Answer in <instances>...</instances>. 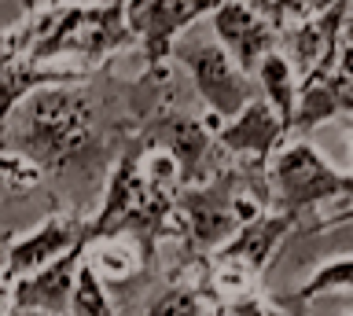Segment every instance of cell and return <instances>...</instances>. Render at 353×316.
<instances>
[{
	"label": "cell",
	"mask_w": 353,
	"mask_h": 316,
	"mask_svg": "<svg viewBox=\"0 0 353 316\" xmlns=\"http://www.w3.org/2000/svg\"><path fill=\"white\" fill-rule=\"evenodd\" d=\"M137 133L129 114V81L96 67L81 81L30 92L0 133V155H19L44 180L66 188H99Z\"/></svg>",
	"instance_id": "6da1fadb"
},
{
	"label": "cell",
	"mask_w": 353,
	"mask_h": 316,
	"mask_svg": "<svg viewBox=\"0 0 353 316\" xmlns=\"http://www.w3.org/2000/svg\"><path fill=\"white\" fill-rule=\"evenodd\" d=\"M4 34L33 63H55L74 56L85 59L88 70L107 67L118 52L140 41L129 23V8L81 4V0H48L44 8H33L19 26L4 30Z\"/></svg>",
	"instance_id": "7a4b0ae2"
},
{
	"label": "cell",
	"mask_w": 353,
	"mask_h": 316,
	"mask_svg": "<svg viewBox=\"0 0 353 316\" xmlns=\"http://www.w3.org/2000/svg\"><path fill=\"white\" fill-rule=\"evenodd\" d=\"M176 210L188 224V239L181 243V250H192V254L203 257L217 254L243 224L272 210L269 166L228 158L210 180L181 184L176 188Z\"/></svg>",
	"instance_id": "3957f363"
},
{
	"label": "cell",
	"mask_w": 353,
	"mask_h": 316,
	"mask_svg": "<svg viewBox=\"0 0 353 316\" xmlns=\"http://www.w3.org/2000/svg\"><path fill=\"white\" fill-rule=\"evenodd\" d=\"M272 210L294 213L305 235L353 221V177L339 173L309 140H287L269 162Z\"/></svg>",
	"instance_id": "277c9868"
},
{
	"label": "cell",
	"mask_w": 353,
	"mask_h": 316,
	"mask_svg": "<svg viewBox=\"0 0 353 316\" xmlns=\"http://www.w3.org/2000/svg\"><path fill=\"white\" fill-rule=\"evenodd\" d=\"M85 265L99 276L107 294L121 313L132 309L148 291L162 280L159 272V243L137 232H110L85 239Z\"/></svg>",
	"instance_id": "5b68a950"
},
{
	"label": "cell",
	"mask_w": 353,
	"mask_h": 316,
	"mask_svg": "<svg viewBox=\"0 0 353 316\" xmlns=\"http://www.w3.org/2000/svg\"><path fill=\"white\" fill-rule=\"evenodd\" d=\"M173 63L192 74L195 92L203 107L221 122L236 118L247 103H254L261 96L258 78H250L247 70L232 59V52L221 41H192V45H176Z\"/></svg>",
	"instance_id": "8992f818"
},
{
	"label": "cell",
	"mask_w": 353,
	"mask_h": 316,
	"mask_svg": "<svg viewBox=\"0 0 353 316\" xmlns=\"http://www.w3.org/2000/svg\"><path fill=\"white\" fill-rule=\"evenodd\" d=\"M353 114V45L342 41V48L324 59L313 74L298 81V107L291 122V140H309L316 125L331 118Z\"/></svg>",
	"instance_id": "52a82bcc"
},
{
	"label": "cell",
	"mask_w": 353,
	"mask_h": 316,
	"mask_svg": "<svg viewBox=\"0 0 353 316\" xmlns=\"http://www.w3.org/2000/svg\"><path fill=\"white\" fill-rule=\"evenodd\" d=\"M225 0H132L129 23L143 48V70L170 74L176 37L184 34L195 19L214 15Z\"/></svg>",
	"instance_id": "ba28073f"
},
{
	"label": "cell",
	"mask_w": 353,
	"mask_h": 316,
	"mask_svg": "<svg viewBox=\"0 0 353 316\" xmlns=\"http://www.w3.org/2000/svg\"><path fill=\"white\" fill-rule=\"evenodd\" d=\"M88 221L92 217L85 210H52L33 232H26L22 239H11L4 246V254H0L4 276L15 283L22 276L41 272L52 261H59L63 254H70L74 246H81L88 239Z\"/></svg>",
	"instance_id": "9c48e42d"
},
{
	"label": "cell",
	"mask_w": 353,
	"mask_h": 316,
	"mask_svg": "<svg viewBox=\"0 0 353 316\" xmlns=\"http://www.w3.org/2000/svg\"><path fill=\"white\" fill-rule=\"evenodd\" d=\"M140 316H228L210 287V257L181 250L162 276L159 294L143 305Z\"/></svg>",
	"instance_id": "30bf717a"
},
{
	"label": "cell",
	"mask_w": 353,
	"mask_h": 316,
	"mask_svg": "<svg viewBox=\"0 0 353 316\" xmlns=\"http://www.w3.org/2000/svg\"><path fill=\"white\" fill-rule=\"evenodd\" d=\"M287 239H305V224L298 221L294 213H283V210H265L258 213L250 224H243L236 235L228 239L225 246L217 250V261H228V265H236L243 272H250V276L265 280V272L276 257H280V250Z\"/></svg>",
	"instance_id": "8fae6325"
},
{
	"label": "cell",
	"mask_w": 353,
	"mask_h": 316,
	"mask_svg": "<svg viewBox=\"0 0 353 316\" xmlns=\"http://www.w3.org/2000/svg\"><path fill=\"white\" fill-rule=\"evenodd\" d=\"M214 30H217V41L232 52V59L250 78L258 74L261 59L280 48V41H283V30L261 8L247 4V0H225L214 12Z\"/></svg>",
	"instance_id": "7c38bea8"
},
{
	"label": "cell",
	"mask_w": 353,
	"mask_h": 316,
	"mask_svg": "<svg viewBox=\"0 0 353 316\" xmlns=\"http://www.w3.org/2000/svg\"><path fill=\"white\" fill-rule=\"evenodd\" d=\"M287 140H291V133H287L283 118L276 114V107L265 96H258L236 118L217 125V144L228 151V158H243L254 162V166H269Z\"/></svg>",
	"instance_id": "4fadbf2b"
},
{
	"label": "cell",
	"mask_w": 353,
	"mask_h": 316,
	"mask_svg": "<svg viewBox=\"0 0 353 316\" xmlns=\"http://www.w3.org/2000/svg\"><path fill=\"white\" fill-rule=\"evenodd\" d=\"M92 70L81 67H55V63H33L30 56L8 41V34H0V133H4L8 118L15 114V107L26 100L30 92L44 89V85H66V81H81Z\"/></svg>",
	"instance_id": "5bb4252c"
},
{
	"label": "cell",
	"mask_w": 353,
	"mask_h": 316,
	"mask_svg": "<svg viewBox=\"0 0 353 316\" xmlns=\"http://www.w3.org/2000/svg\"><path fill=\"white\" fill-rule=\"evenodd\" d=\"M350 12H353V0H339V4L327 8L324 15L305 19V23L283 30L280 48H283V56L294 63L298 78L313 74L320 63L331 59L342 48V41H346V19H350Z\"/></svg>",
	"instance_id": "9a60e30c"
},
{
	"label": "cell",
	"mask_w": 353,
	"mask_h": 316,
	"mask_svg": "<svg viewBox=\"0 0 353 316\" xmlns=\"http://www.w3.org/2000/svg\"><path fill=\"white\" fill-rule=\"evenodd\" d=\"M85 261V243L74 246L70 254H63L59 261L44 265L33 276H22L11 283V305L15 309H37L52 316H70V298H74V283Z\"/></svg>",
	"instance_id": "2e32d148"
},
{
	"label": "cell",
	"mask_w": 353,
	"mask_h": 316,
	"mask_svg": "<svg viewBox=\"0 0 353 316\" xmlns=\"http://www.w3.org/2000/svg\"><path fill=\"white\" fill-rule=\"evenodd\" d=\"M254 78H258V85H261V96L276 107V114L283 118L287 133H291L294 107H298V81H302L298 70H294V63L283 56V48H276L261 59V67H258Z\"/></svg>",
	"instance_id": "e0dca14e"
},
{
	"label": "cell",
	"mask_w": 353,
	"mask_h": 316,
	"mask_svg": "<svg viewBox=\"0 0 353 316\" xmlns=\"http://www.w3.org/2000/svg\"><path fill=\"white\" fill-rule=\"evenodd\" d=\"M327 291H353V254L331 257L324 265H316L313 276H309L294 294H276V302L294 316H309V302L320 298V294H327Z\"/></svg>",
	"instance_id": "ac0fdd59"
},
{
	"label": "cell",
	"mask_w": 353,
	"mask_h": 316,
	"mask_svg": "<svg viewBox=\"0 0 353 316\" xmlns=\"http://www.w3.org/2000/svg\"><path fill=\"white\" fill-rule=\"evenodd\" d=\"M70 316H118L114 298L107 294V287L99 283V276L85 265V261H81V272H77V283H74Z\"/></svg>",
	"instance_id": "d6986e66"
},
{
	"label": "cell",
	"mask_w": 353,
	"mask_h": 316,
	"mask_svg": "<svg viewBox=\"0 0 353 316\" xmlns=\"http://www.w3.org/2000/svg\"><path fill=\"white\" fill-rule=\"evenodd\" d=\"M335 4L339 0H272V4L265 8V15H269L280 30H287V26L305 23V19L324 15L327 8H335Z\"/></svg>",
	"instance_id": "ffe728a7"
},
{
	"label": "cell",
	"mask_w": 353,
	"mask_h": 316,
	"mask_svg": "<svg viewBox=\"0 0 353 316\" xmlns=\"http://www.w3.org/2000/svg\"><path fill=\"white\" fill-rule=\"evenodd\" d=\"M8 305H11V280L4 276V268H0V316L8 313Z\"/></svg>",
	"instance_id": "44dd1931"
},
{
	"label": "cell",
	"mask_w": 353,
	"mask_h": 316,
	"mask_svg": "<svg viewBox=\"0 0 353 316\" xmlns=\"http://www.w3.org/2000/svg\"><path fill=\"white\" fill-rule=\"evenodd\" d=\"M4 316H52V313H37V309H15V305H8Z\"/></svg>",
	"instance_id": "7402d4cb"
},
{
	"label": "cell",
	"mask_w": 353,
	"mask_h": 316,
	"mask_svg": "<svg viewBox=\"0 0 353 316\" xmlns=\"http://www.w3.org/2000/svg\"><path fill=\"white\" fill-rule=\"evenodd\" d=\"M81 4H107V8H110V4H121V8H129L132 0H81Z\"/></svg>",
	"instance_id": "603a6c76"
},
{
	"label": "cell",
	"mask_w": 353,
	"mask_h": 316,
	"mask_svg": "<svg viewBox=\"0 0 353 316\" xmlns=\"http://www.w3.org/2000/svg\"><path fill=\"white\" fill-rule=\"evenodd\" d=\"M350 177H353V114H350Z\"/></svg>",
	"instance_id": "cb8c5ba5"
},
{
	"label": "cell",
	"mask_w": 353,
	"mask_h": 316,
	"mask_svg": "<svg viewBox=\"0 0 353 316\" xmlns=\"http://www.w3.org/2000/svg\"><path fill=\"white\" fill-rule=\"evenodd\" d=\"M346 41L353 45V12H350V19H346Z\"/></svg>",
	"instance_id": "d4e9b609"
},
{
	"label": "cell",
	"mask_w": 353,
	"mask_h": 316,
	"mask_svg": "<svg viewBox=\"0 0 353 316\" xmlns=\"http://www.w3.org/2000/svg\"><path fill=\"white\" fill-rule=\"evenodd\" d=\"M15 4H22L26 12H33V8H37V0H15Z\"/></svg>",
	"instance_id": "484cf974"
},
{
	"label": "cell",
	"mask_w": 353,
	"mask_h": 316,
	"mask_svg": "<svg viewBox=\"0 0 353 316\" xmlns=\"http://www.w3.org/2000/svg\"><path fill=\"white\" fill-rule=\"evenodd\" d=\"M272 4V0H258V8H261V12H265V8H269Z\"/></svg>",
	"instance_id": "4316f807"
}]
</instances>
